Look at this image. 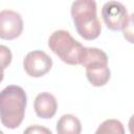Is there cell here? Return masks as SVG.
Here are the masks:
<instances>
[{
    "mask_svg": "<svg viewBox=\"0 0 134 134\" xmlns=\"http://www.w3.org/2000/svg\"><path fill=\"white\" fill-rule=\"evenodd\" d=\"M27 97L24 89L9 85L0 91V120L7 129L18 128L24 118Z\"/></svg>",
    "mask_w": 134,
    "mask_h": 134,
    "instance_id": "cell-1",
    "label": "cell"
},
{
    "mask_svg": "<svg viewBox=\"0 0 134 134\" xmlns=\"http://www.w3.org/2000/svg\"><path fill=\"white\" fill-rule=\"evenodd\" d=\"M71 17L77 34L91 41L100 35L102 25L96 15V2L93 0H77L71 5Z\"/></svg>",
    "mask_w": 134,
    "mask_h": 134,
    "instance_id": "cell-2",
    "label": "cell"
},
{
    "mask_svg": "<svg viewBox=\"0 0 134 134\" xmlns=\"http://www.w3.org/2000/svg\"><path fill=\"white\" fill-rule=\"evenodd\" d=\"M48 47L64 63L69 65H81L86 48L69 31L63 29L55 30L50 35Z\"/></svg>",
    "mask_w": 134,
    "mask_h": 134,
    "instance_id": "cell-3",
    "label": "cell"
},
{
    "mask_svg": "<svg viewBox=\"0 0 134 134\" xmlns=\"http://www.w3.org/2000/svg\"><path fill=\"white\" fill-rule=\"evenodd\" d=\"M102 18L111 30H124L132 21L126 6L118 1H108L103 5Z\"/></svg>",
    "mask_w": 134,
    "mask_h": 134,
    "instance_id": "cell-4",
    "label": "cell"
},
{
    "mask_svg": "<svg viewBox=\"0 0 134 134\" xmlns=\"http://www.w3.org/2000/svg\"><path fill=\"white\" fill-rule=\"evenodd\" d=\"M25 72L31 77H41L49 72L52 67V59L42 50H34L23 60Z\"/></svg>",
    "mask_w": 134,
    "mask_h": 134,
    "instance_id": "cell-5",
    "label": "cell"
},
{
    "mask_svg": "<svg viewBox=\"0 0 134 134\" xmlns=\"http://www.w3.org/2000/svg\"><path fill=\"white\" fill-rule=\"evenodd\" d=\"M23 30V20L19 13L12 9L0 12V39L14 40Z\"/></svg>",
    "mask_w": 134,
    "mask_h": 134,
    "instance_id": "cell-6",
    "label": "cell"
},
{
    "mask_svg": "<svg viewBox=\"0 0 134 134\" xmlns=\"http://www.w3.org/2000/svg\"><path fill=\"white\" fill-rule=\"evenodd\" d=\"M34 108L38 117L43 119H48V118H52L57 113L58 103L52 94L48 92H42L36 96Z\"/></svg>",
    "mask_w": 134,
    "mask_h": 134,
    "instance_id": "cell-7",
    "label": "cell"
},
{
    "mask_svg": "<svg viewBox=\"0 0 134 134\" xmlns=\"http://www.w3.org/2000/svg\"><path fill=\"white\" fill-rule=\"evenodd\" d=\"M85 68L86 76L94 87L105 86L110 80L111 72L108 67V63H94L86 66Z\"/></svg>",
    "mask_w": 134,
    "mask_h": 134,
    "instance_id": "cell-8",
    "label": "cell"
},
{
    "mask_svg": "<svg viewBox=\"0 0 134 134\" xmlns=\"http://www.w3.org/2000/svg\"><path fill=\"white\" fill-rule=\"evenodd\" d=\"M82 125L77 117L72 114H64L57 122L58 134H81Z\"/></svg>",
    "mask_w": 134,
    "mask_h": 134,
    "instance_id": "cell-9",
    "label": "cell"
},
{
    "mask_svg": "<svg viewBox=\"0 0 134 134\" xmlns=\"http://www.w3.org/2000/svg\"><path fill=\"white\" fill-rule=\"evenodd\" d=\"M94 63H108L107 54L102 49H98L95 47H86L85 54H84L81 65L83 67H86Z\"/></svg>",
    "mask_w": 134,
    "mask_h": 134,
    "instance_id": "cell-10",
    "label": "cell"
},
{
    "mask_svg": "<svg viewBox=\"0 0 134 134\" xmlns=\"http://www.w3.org/2000/svg\"><path fill=\"white\" fill-rule=\"evenodd\" d=\"M94 134H125V128L119 120L110 118L103 121Z\"/></svg>",
    "mask_w": 134,
    "mask_h": 134,
    "instance_id": "cell-11",
    "label": "cell"
},
{
    "mask_svg": "<svg viewBox=\"0 0 134 134\" xmlns=\"http://www.w3.org/2000/svg\"><path fill=\"white\" fill-rule=\"evenodd\" d=\"M13 59L10 49L5 45H0V68L3 70L8 67Z\"/></svg>",
    "mask_w": 134,
    "mask_h": 134,
    "instance_id": "cell-12",
    "label": "cell"
},
{
    "mask_svg": "<svg viewBox=\"0 0 134 134\" xmlns=\"http://www.w3.org/2000/svg\"><path fill=\"white\" fill-rule=\"evenodd\" d=\"M23 134H52V133L46 127H43L40 125H32V126L27 127L24 130Z\"/></svg>",
    "mask_w": 134,
    "mask_h": 134,
    "instance_id": "cell-13",
    "label": "cell"
},
{
    "mask_svg": "<svg viewBox=\"0 0 134 134\" xmlns=\"http://www.w3.org/2000/svg\"><path fill=\"white\" fill-rule=\"evenodd\" d=\"M3 77H4V73H3V69L0 68V83L3 81Z\"/></svg>",
    "mask_w": 134,
    "mask_h": 134,
    "instance_id": "cell-14",
    "label": "cell"
},
{
    "mask_svg": "<svg viewBox=\"0 0 134 134\" xmlns=\"http://www.w3.org/2000/svg\"><path fill=\"white\" fill-rule=\"evenodd\" d=\"M0 134H4V133H3V132H2L1 130H0Z\"/></svg>",
    "mask_w": 134,
    "mask_h": 134,
    "instance_id": "cell-15",
    "label": "cell"
}]
</instances>
